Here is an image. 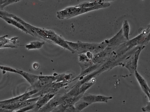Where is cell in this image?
I'll return each mask as SVG.
<instances>
[{
    "mask_svg": "<svg viewBox=\"0 0 150 112\" xmlns=\"http://www.w3.org/2000/svg\"><path fill=\"white\" fill-rule=\"evenodd\" d=\"M26 28L33 36H36L48 42H53L68 50L72 54L75 53L69 46L66 40L53 31L36 27L28 23L26 25Z\"/></svg>",
    "mask_w": 150,
    "mask_h": 112,
    "instance_id": "1",
    "label": "cell"
},
{
    "mask_svg": "<svg viewBox=\"0 0 150 112\" xmlns=\"http://www.w3.org/2000/svg\"><path fill=\"white\" fill-rule=\"evenodd\" d=\"M57 75H39L38 81L31 86L28 91L36 89L39 92L44 89L56 81Z\"/></svg>",
    "mask_w": 150,
    "mask_h": 112,
    "instance_id": "2",
    "label": "cell"
},
{
    "mask_svg": "<svg viewBox=\"0 0 150 112\" xmlns=\"http://www.w3.org/2000/svg\"><path fill=\"white\" fill-rule=\"evenodd\" d=\"M69 97L67 93L62 96L55 97L54 96L47 104L40 108L38 111H52L60 104L65 99Z\"/></svg>",
    "mask_w": 150,
    "mask_h": 112,
    "instance_id": "3",
    "label": "cell"
},
{
    "mask_svg": "<svg viewBox=\"0 0 150 112\" xmlns=\"http://www.w3.org/2000/svg\"><path fill=\"white\" fill-rule=\"evenodd\" d=\"M57 17L60 19L70 18L81 14V9L79 7L70 6L57 12Z\"/></svg>",
    "mask_w": 150,
    "mask_h": 112,
    "instance_id": "4",
    "label": "cell"
},
{
    "mask_svg": "<svg viewBox=\"0 0 150 112\" xmlns=\"http://www.w3.org/2000/svg\"><path fill=\"white\" fill-rule=\"evenodd\" d=\"M69 46L79 54L84 53L87 51H92L94 49L93 45L88 43L78 41L76 42L66 40Z\"/></svg>",
    "mask_w": 150,
    "mask_h": 112,
    "instance_id": "5",
    "label": "cell"
},
{
    "mask_svg": "<svg viewBox=\"0 0 150 112\" xmlns=\"http://www.w3.org/2000/svg\"><path fill=\"white\" fill-rule=\"evenodd\" d=\"M83 94L78 96L71 97L65 99L62 103L55 108L52 112H65L69 106L74 104L80 99Z\"/></svg>",
    "mask_w": 150,
    "mask_h": 112,
    "instance_id": "6",
    "label": "cell"
},
{
    "mask_svg": "<svg viewBox=\"0 0 150 112\" xmlns=\"http://www.w3.org/2000/svg\"><path fill=\"white\" fill-rule=\"evenodd\" d=\"M55 95V94L48 93L40 96L38 100L35 103V106L34 110L38 111L45 106L48 102Z\"/></svg>",
    "mask_w": 150,
    "mask_h": 112,
    "instance_id": "7",
    "label": "cell"
},
{
    "mask_svg": "<svg viewBox=\"0 0 150 112\" xmlns=\"http://www.w3.org/2000/svg\"><path fill=\"white\" fill-rule=\"evenodd\" d=\"M134 75L143 91L149 98L150 89L145 80L137 70L135 71Z\"/></svg>",
    "mask_w": 150,
    "mask_h": 112,
    "instance_id": "8",
    "label": "cell"
},
{
    "mask_svg": "<svg viewBox=\"0 0 150 112\" xmlns=\"http://www.w3.org/2000/svg\"><path fill=\"white\" fill-rule=\"evenodd\" d=\"M0 18L4 20L8 24H11L15 26L18 29H20L26 33L29 34L33 36V35L27 30L21 23L14 19L11 18L1 16Z\"/></svg>",
    "mask_w": 150,
    "mask_h": 112,
    "instance_id": "9",
    "label": "cell"
},
{
    "mask_svg": "<svg viewBox=\"0 0 150 112\" xmlns=\"http://www.w3.org/2000/svg\"><path fill=\"white\" fill-rule=\"evenodd\" d=\"M18 74L21 75L30 84L31 86L34 85L39 79V75H35L18 70Z\"/></svg>",
    "mask_w": 150,
    "mask_h": 112,
    "instance_id": "10",
    "label": "cell"
},
{
    "mask_svg": "<svg viewBox=\"0 0 150 112\" xmlns=\"http://www.w3.org/2000/svg\"><path fill=\"white\" fill-rule=\"evenodd\" d=\"M18 37H14L10 39L0 41V48L5 47H15V44Z\"/></svg>",
    "mask_w": 150,
    "mask_h": 112,
    "instance_id": "11",
    "label": "cell"
},
{
    "mask_svg": "<svg viewBox=\"0 0 150 112\" xmlns=\"http://www.w3.org/2000/svg\"><path fill=\"white\" fill-rule=\"evenodd\" d=\"M90 104L88 103L79 99L74 104V106L76 112H80Z\"/></svg>",
    "mask_w": 150,
    "mask_h": 112,
    "instance_id": "12",
    "label": "cell"
},
{
    "mask_svg": "<svg viewBox=\"0 0 150 112\" xmlns=\"http://www.w3.org/2000/svg\"><path fill=\"white\" fill-rule=\"evenodd\" d=\"M44 43V42L38 41H33L26 45L25 47L28 50L39 49L42 47Z\"/></svg>",
    "mask_w": 150,
    "mask_h": 112,
    "instance_id": "13",
    "label": "cell"
},
{
    "mask_svg": "<svg viewBox=\"0 0 150 112\" xmlns=\"http://www.w3.org/2000/svg\"><path fill=\"white\" fill-rule=\"evenodd\" d=\"M95 96L89 94H83L80 100L91 104L95 103Z\"/></svg>",
    "mask_w": 150,
    "mask_h": 112,
    "instance_id": "14",
    "label": "cell"
},
{
    "mask_svg": "<svg viewBox=\"0 0 150 112\" xmlns=\"http://www.w3.org/2000/svg\"><path fill=\"white\" fill-rule=\"evenodd\" d=\"M94 82H85L79 87V95L84 94V92L87 89L91 87L93 84Z\"/></svg>",
    "mask_w": 150,
    "mask_h": 112,
    "instance_id": "15",
    "label": "cell"
},
{
    "mask_svg": "<svg viewBox=\"0 0 150 112\" xmlns=\"http://www.w3.org/2000/svg\"><path fill=\"white\" fill-rule=\"evenodd\" d=\"M112 98L111 97H107L102 95H95V102H104L107 103L108 100Z\"/></svg>",
    "mask_w": 150,
    "mask_h": 112,
    "instance_id": "16",
    "label": "cell"
},
{
    "mask_svg": "<svg viewBox=\"0 0 150 112\" xmlns=\"http://www.w3.org/2000/svg\"><path fill=\"white\" fill-rule=\"evenodd\" d=\"M123 30L124 36L126 39H128L129 27L127 20L125 21L123 24Z\"/></svg>",
    "mask_w": 150,
    "mask_h": 112,
    "instance_id": "17",
    "label": "cell"
},
{
    "mask_svg": "<svg viewBox=\"0 0 150 112\" xmlns=\"http://www.w3.org/2000/svg\"><path fill=\"white\" fill-rule=\"evenodd\" d=\"M79 60L81 63H86L88 62L89 59L86 56V54L82 53L79 55Z\"/></svg>",
    "mask_w": 150,
    "mask_h": 112,
    "instance_id": "18",
    "label": "cell"
},
{
    "mask_svg": "<svg viewBox=\"0 0 150 112\" xmlns=\"http://www.w3.org/2000/svg\"><path fill=\"white\" fill-rule=\"evenodd\" d=\"M35 106V103L28 105L21 108L17 111L24 112L34 108Z\"/></svg>",
    "mask_w": 150,
    "mask_h": 112,
    "instance_id": "19",
    "label": "cell"
},
{
    "mask_svg": "<svg viewBox=\"0 0 150 112\" xmlns=\"http://www.w3.org/2000/svg\"><path fill=\"white\" fill-rule=\"evenodd\" d=\"M0 69L5 71L14 72L18 73V70H16L8 67L0 66Z\"/></svg>",
    "mask_w": 150,
    "mask_h": 112,
    "instance_id": "20",
    "label": "cell"
},
{
    "mask_svg": "<svg viewBox=\"0 0 150 112\" xmlns=\"http://www.w3.org/2000/svg\"><path fill=\"white\" fill-rule=\"evenodd\" d=\"M21 0H7V1L5 3L2 5L0 7V9L1 10H2L6 6L13 3L18 2Z\"/></svg>",
    "mask_w": 150,
    "mask_h": 112,
    "instance_id": "21",
    "label": "cell"
},
{
    "mask_svg": "<svg viewBox=\"0 0 150 112\" xmlns=\"http://www.w3.org/2000/svg\"><path fill=\"white\" fill-rule=\"evenodd\" d=\"M13 14L9 13L6 11L0 10V17H6L11 18Z\"/></svg>",
    "mask_w": 150,
    "mask_h": 112,
    "instance_id": "22",
    "label": "cell"
},
{
    "mask_svg": "<svg viewBox=\"0 0 150 112\" xmlns=\"http://www.w3.org/2000/svg\"><path fill=\"white\" fill-rule=\"evenodd\" d=\"M32 66L34 70H37L40 68V65L38 63L35 62L33 64Z\"/></svg>",
    "mask_w": 150,
    "mask_h": 112,
    "instance_id": "23",
    "label": "cell"
},
{
    "mask_svg": "<svg viewBox=\"0 0 150 112\" xmlns=\"http://www.w3.org/2000/svg\"><path fill=\"white\" fill-rule=\"evenodd\" d=\"M150 105L149 102L148 103L146 107H143L142 108V111H150Z\"/></svg>",
    "mask_w": 150,
    "mask_h": 112,
    "instance_id": "24",
    "label": "cell"
},
{
    "mask_svg": "<svg viewBox=\"0 0 150 112\" xmlns=\"http://www.w3.org/2000/svg\"><path fill=\"white\" fill-rule=\"evenodd\" d=\"M86 55L89 59H91L93 58V55L90 51L86 52Z\"/></svg>",
    "mask_w": 150,
    "mask_h": 112,
    "instance_id": "25",
    "label": "cell"
},
{
    "mask_svg": "<svg viewBox=\"0 0 150 112\" xmlns=\"http://www.w3.org/2000/svg\"><path fill=\"white\" fill-rule=\"evenodd\" d=\"M6 36L4 35L0 37V41H3L5 39Z\"/></svg>",
    "mask_w": 150,
    "mask_h": 112,
    "instance_id": "26",
    "label": "cell"
}]
</instances>
